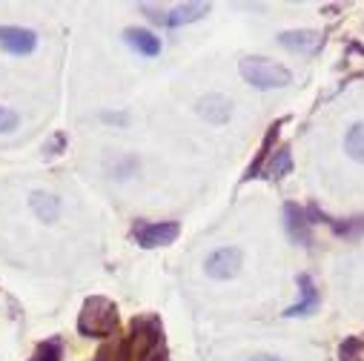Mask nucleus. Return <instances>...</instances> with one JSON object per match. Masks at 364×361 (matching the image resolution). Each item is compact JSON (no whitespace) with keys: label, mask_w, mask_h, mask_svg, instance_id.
I'll list each match as a JSON object with an SVG mask.
<instances>
[{"label":"nucleus","mask_w":364,"mask_h":361,"mask_svg":"<svg viewBox=\"0 0 364 361\" xmlns=\"http://www.w3.org/2000/svg\"><path fill=\"white\" fill-rule=\"evenodd\" d=\"M238 72L241 77L255 86V89H284L293 83V72L276 60H269V58H244L238 63Z\"/></svg>","instance_id":"nucleus-1"},{"label":"nucleus","mask_w":364,"mask_h":361,"mask_svg":"<svg viewBox=\"0 0 364 361\" xmlns=\"http://www.w3.org/2000/svg\"><path fill=\"white\" fill-rule=\"evenodd\" d=\"M77 330L89 338H107V335H115L118 333V307L107 298H89L83 304V313L77 318Z\"/></svg>","instance_id":"nucleus-2"},{"label":"nucleus","mask_w":364,"mask_h":361,"mask_svg":"<svg viewBox=\"0 0 364 361\" xmlns=\"http://www.w3.org/2000/svg\"><path fill=\"white\" fill-rule=\"evenodd\" d=\"M132 235L144 249H155L172 244L181 235V227L175 221H138L132 227Z\"/></svg>","instance_id":"nucleus-3"},{"label":"nucleus","mask_w":364,"mask_h":361,"mask_svg":"<svg viewBox=\"0 0 364 361\" xmlns=\"http://www.w3.org/2000/svg\"><path fill=\"white\" fill-rule=\"evenodd\" d=\"M241 261H244V255H241L238 247H221V249L207 255L204 269H207V276L215 279V281H230V279L238 276Z\"/></svg>","instance_id":"nucleus-4"},{"label":"nucleus","mask_w":364,"mask_h":361,"mask_svg":"<svg viewBox=\"0 0 364 361\" xmlns=\"http://www.w3.org/2000/svg\"><path fill=\"white\" fill-rule=\"evenodd\" d=\"M284 227H287V235L293 244H301V247H310L313 235H310V221H307V212L304 207L287 201L284 204Z\"/></svg>","instance_id":"nucleus-5"},{"label":"nucleus","mask_w":364,"mask_h":361,"mask_svg":"<svg viewBox=\"0 0 364 361\" xmlns=\"http://www.w3.org/2000/svg\"><path fill=\"white\" fill-rule=\"evenodd\" d=\"M38 43V35L23 26H0V49L9 55H29Z\"/></svg>","instance_id":"nucleus-6"},{"label":"nucleus","mask_w":364,"mask_h":361,"mask_svg":"<svg viewBox=\"0 0 364 361\" xmlns=\"http://www.w3.org/2000/svg\"><path fill=\"white\" fill-rule=\"evenodd\" d=\"M198 115H201L204 121L215 124V126H224V124L232 118V101L224 98V95H218V92L204 95V98L198 101Z\"/></svg>","instance_id":"nucleus-7"},{"label":"nucleus","mask_w":364,"mask_h":361,"mask_svg":"<svg viewBox=\"0 0 364 361\" xmlns=\"http://www.w3.org/2000/svg\"><path fill=\"white\" fill-rule=\"evenodd\" d=\"M299 287H301V301H299V304H293V307H287V310H284V318L310 316V313H316V310H318V304H321V293L316 290V284H313V279H310L307 273H301V276H299Z\"/></svg>","instance_id":"nucleus-8"},{"label":"nucleus","mask_w":364,"mask_h":361,"mask_svg":"<svg viewBox=\"0 0 364 361\" xmlns=\"http://www.w3.org/2000/svg\"><path fill=\"white\" fill-rule=\"evenodd\" d=\"M279 43H282L284 49H290V52L313 55V52H318V46H321V35L313 32V29H299V32H284V35L279 38Z\"/></svg>","instance_id":"nucleus-9"},{"label":"nucleus","mask_w":364,"mask_h":361,"mask_svg":"<svg viewBox=\"0 0 364 361\" xmlns=\"http://www.w3.org/2000/svg\"><path fill=\"white\" fill-rule=\"evenodd\" d=\"M124 38H127V43H129L135 52H141V55H146V58H155V55H161V38H155L149 29H138V26H129V29L124 32Z\"/></svg>","instance_id":"nucleus-10"},{"label":"nucleus","mask_w":364,"mask_h":361,"mask_svg":"<svg viewBox=\"0 0 364 361\" xmlns=\"http://www.w3.org/2000/svg\"><path fill=\"white\" fill-rule=\"evenodd\" d=\"M207 12H210V4H184V6H175L172 12H166V23L164 26H169V29L187 26V23L201 21Z\"/></svg>","instance_id":"nucleus-11"},{"label":"nucleus","mask_w":364,"mask_h":361,"mask_svg":"<svg viewBox=\"0 0 364 361\" xmlns=\"http://www.w3.org/2000/svg\"><path fill=\"white\" fill-rule=\"evenodd\" d=\"M29 207H32V212H35L41 221H46V224L58 221V215H60V201H58L55 195H49V193H32Z\"/></svg>","instance_id":"nucleus-12"},{"label":"nucleus","mask_w":364,"mask_h":361,"mask_svg":"<svg viewBox=\"0 0 364 361\" xmlns=\"http://www.w3.org/2000/svg\"><path fill=\"white\" fill-rule=\"evenodd\" d=\"M290 169H293V155H290V149H287V146H282L276 155H272V158L267 161V166H264L267 178H272V180H279V178L290 175Z\"/></svg>","instance_id":"nucleus-13"},{"label":"nucleus","mask_w":364,"mask_h":361,"mask_svg":"<svg viewBox=\"0 0 364 361\" xmlns=\"http://www.w3.org/2000/svg\"><path fill=\"white\" fill-rule=\"evenodd\" d=\"M129 358H132V344H129L127 338L107 341V344L98 350V355H95V361H129Z\"/></svg>","instance_id":"nucleus-14"},{"label":"nucleus","mask_w":364,"mask_h":361,"mask_svg":"<svg viewBox=\"0 0 364 361\" xmlns=\"http://www.w3.org/2000/svg\"><path fill=\"white\" fill-rule=\"evenodd\" d=\"M344 149L355 163H364V124H353L344 135Z\"/></svg>","instance_id":"nucleus-15"},{"label":"nucleus","mask_w":364,"mask_h":361,"mask_svg":"<svg viewBox=\"0 0 364 361\" xmlns=\"http://www.w3.org/2000/svg\"><path fill=\"white\" fill-rule=\"evenodd\" d=\"M276 135H279V124H272V126H269V132H267V138H264V144H261V152H258L255 163L247 169V175H244V178H255V175H258V169L264 166V161H267V155H269V146H272V141H276Z\"/></svg>","instance_id":"nucleus-16"},{"label":"nucleus","mask_w":364,"mask_h":361,"mask_svg":"<svg viewBox=\"0 0 364 361\" xmlns=\"http://www.w3.org/2000/svg\"><path fill=\"white\" fill-rule=\"evenodd\" d=\"M330 227H333V232L341 235V238H358V235H364V218H350V221H344V224L330 221Z\"/></svg>","instance_id":"nucleus-17"},{"label":"nucleus","mask_w":364,"mask_h":361,"mask_svg":"<svg viewBox=\"0 0 364 361\" xmlns=\"http://www.w3.org/2000/svg\"><path fill=\"white\" fill-rule=\"evenodd\" d=\"M18 124H21L18 112H12L9 107H0V132H12L18 129Z\"/></svg>","instance_id":"nucleus-18"},{"label":"nucleus","mask_w":364,"mask_h":361,"mask_svg":"<svg viewBox=\"0 0 364 361\" xmlns=\"http://www.w3.org/2000/svg\"><path fill=\"white\" fill-rule=\"evenodd\" d=\"M35 361H60V344H58V341H49V344H43Z\"/></svg>","instance_id":"nucleus-19"},{"label":"nucleus","mask_w":364,"mask_h":361,"mask_svg":"<svg viewBox=\"0 0 364 361\" xmlns=\"http://www.w3.org/2000/svg\"><path fill=\"white\" fill-rule=\"evenodd\" d=\"M101 121H104V124H127V115H124V112H118V115H115V112H104Z\"/></svg>","instance_id":"nucleus-20"},{"label":"nucleus","mask_w":364,"mask_h":361,"mask_svg":"<svg viewBox=\"0 0 364 361\" xmlns=\"http://www.w3.org/2000/svg\"><path fill=\"white\" fill-rule=\"evenodd\" d=\"M250 361H279V358H276V355H264V352H261V355H252Z\"/></svg>","instance_id":"nucleus-21"}]
</instances>
